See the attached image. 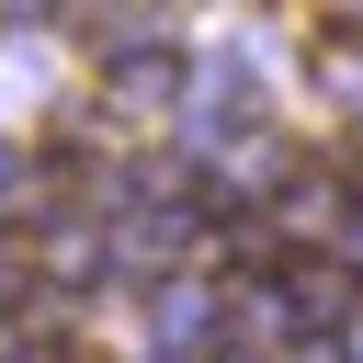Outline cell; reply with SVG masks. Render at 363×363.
I'll return each instance as SVG.
<instances>
[{
  "instance_id": "cell-1",
  "label": "cell",
  "mask_w": 363,
  "mask_h": 363,
  "mask_svg": "<svg viewBox=\"0 0 363 363\" xmlns=\"http://www.w3.org/2000/svg\"><path fill=\"white\" fill-rule=\"evenodd\" d=\"M102 91H113V102H136V113H147V102H170V91H182V57H170V45H159V34H136V45H125V34H113V68H102Z\"/></svg>"
}]
</instances>
